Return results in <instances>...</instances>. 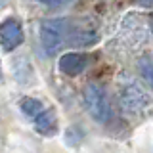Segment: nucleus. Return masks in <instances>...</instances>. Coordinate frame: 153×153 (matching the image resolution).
I'll list each match as a JSON object with an SVG mask.
<instances>
[{
  "label": "nucleus",
  "mask_w": 153,
  "mask_h": 153,
  "mask_svg": "<svg viewBox=\"0 0 153 153\" xmlns=\"http://www.w3.org/2000/svg\"><path fill=\"white\" fill-rule=\"evenodd\" d=\"M84 105L88 109L90 117L96 119L98 123H107L113 117V109H111V102L109 96L105 92L103 86L100 84H88L84 88Z\"/></svg>",
  "instance_id": "obj_1"
},
{
  "label": "nucleus",
  "mask_w": 153,
  "mask_h": 153,
  "mask_svg": "<svg viewBox=\"0 0 153 153\" xmlns=\"http://www.w3.org/2000/svg\"><path fill=\"white\" fill-rule=\"evenodd\" d=\"M69 23L65 19H46L40 23V42L46 54H56L65 42Z\"/></svg>",
  "instance_id": "obj_2"
},
{
  "label": "nucleus",
  "mask_w": 153,
  "mask_h": 153,
  "mask_svg": "<svg viewBox=\"0 0 153 153\" xmlns=\"http://www.w3.org/2000/svg\"><path fill=\"white\" fill-rule=\"evenodd\" d=\"M23 42V29L17 19H6L0 25V46L4 52H12Z\"/></svg>",
  "instance_id": "obj_3"
},
{
  "label": "nucleus",
  "mask_w": 153,
  "mask_h": 153,
  "mask_svg": "<svg viewBox=\"0 0 153 153\" xmlns=\"http://www.w3.org/2000/svg\"><path fill=\"white\" fill-rule=\"evenodd\" d=\"M147 103H149V98H147V94L143 92L140 86L130 84V86H126V88H123L121 105H123L124 111H130V113L142 111V109L147 107Z\"/></svg>",
  "instance_id": "obj_4"
},
{
  "label": "nucleus",
  "mask_w": 153,
  "mask_h": 153,
  "mask_svg": "<svg viewBox=\"0 0 153 153\" xmlns=\"http://www.w3.org/2000/svg\"><path fill=\"white\" fill-rule=\"evenodd\" d=\"M88 65V57L79 52H67L59 57V71L69 76H76L80 75Z\"/></svg>",
  "instance_id": "obj_5"
},
{
  "label": "nucleus",
  "mask_w": 153,
  "mask_h": 153,
  "mask_svg": "<svg viewBox=\"0 0 153 153\" xmlns=\"http://www.w3.org/2000/svg\"><path fill=\"white\" fill-rule=\"evenodd\" d=\"M35 128L44 136H54L57 130V117L54 111H40L35 117Z\"/></svg>",
  "instance_id": "obj_6"
},
{
  "label": "nucleus",
  "mask_w": 153,
  "mask_h": 153,
  "mask_svg": "<svg viewBox=\"0 0 153 153\" xmlns=\"http://www.w3.org/2000/svg\"><path fill=\"white\" fill-rule=\"evenodd\" d=\"M19 105H21V111L25 115H29V117H36L40 111H44L42 103L38 102V100H35V98H23Z\"/></svg>",
  "instance_id": "obj_7"
},
{
  "label": "nucleus",
  "mask_w": 153,
  "mask_h": 153,
  "mask_svg": "<svg viewBox=\"0 0 153 153\" xmlns=\"http://www.w3.org/2000/svg\"><path fill=\"white\" fill-rule=\"evenodd\" d=\"M138 69H140L142 79L146 80L147 84L153 86V61L147 59V57H143V59H140V63H138Z\"/></svg>",
  "instance_id": "obj_8"
},
{
  "label": "nucleus",
  "mask_w": 153,
  "mask_h": 153,
  "mask_svg": "<svg viewBox=\"0 0 153 153\" xmlns=\"http://www.w3.org/2000/svg\"><path fill=\"white\" fill-rule=\"evenodd\" d=\"M36 2L44 4V6H50V8H59V6H67V4H71L73 0H36Z\"/></svg>",
  "instance_id": "obj_9"
},
{
  "label": "nucleus",
  "mask_w": 153,
  "mask_h": 153,
  "mask_svg": "<svg viewBox=\"0 0 153 153\" xmlns=\"http://www.w3.org/2000/svg\"><path fill=\"white\" fill-rule=\"evenodd\" d=\"M134 2L143 6V8H153V0H134Z\"/></svg>",
  "instance_id": "obj_10"
}]
</instances>
